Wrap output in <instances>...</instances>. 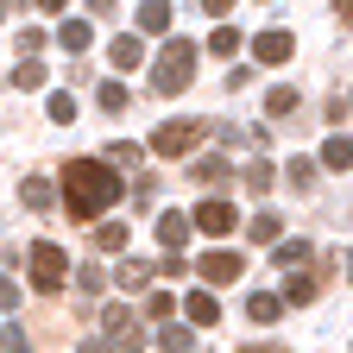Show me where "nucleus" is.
<instances>
[{
  "mask_svg": "<svg viewBox=\"0 0 353 353\" xmlns=\"http://www.w3.org/2000/svg\"><path fill=\"white\" fill-rule=\"evenodd\" d=\"M120 176H114V164L108 158H76V164H63V208L76 214V221H95V214H108L114 202H120Z\"/></svg>",
  "mask_w": 353,
  "mask_h": 353,
  "instance_id": "obj_1",
  "label": "nucleus"
},
{
  "mask_svg": "<svg viewBox=\"0 0 353 353\" xmlns=\"http://www.w3.org/2000/svg\"><path fill=\"white\" fill-rule=\"evenodd\" d=\"M190 82H196V44H190V38H170L164 51H158L152 88H158V95H183Z\"/></svg>",
  "mask_w": 353,
  "mask_h": 353,
  "instance_id": "obj_2",
  "label": "nucleus"
},
{
  "mask_svg": "<svg viewBox=\"0 0 353 353\" xmlns=\"http://www.w3.org/2000/svg\"><path fill=\"white\" fill-rule=\"evenodd\" d=\"M208 132H214L208 120H164V126L152 132V152H158V158H183V152H196V145L208 139Z\"/></svg>",
  "mask_w": 353,
  "mask_h": 353,
  "instance_id": "obj_3",
  "label": "nucleus"
},
{
  "mask_svg": "<svg viewBox=\"0 0 353 353\" xmlns=\"http://www.w3.org/2000/svg\"><path fill=\"white\" fill-rule=\"evenodd\" d=\"M63 278H70V259H63V246L38 240V246H32V284H38L44 296H57V290H63Z\"/></svg>",
  "mask_w": 353,
  "mask_h": 353,
  "instance_id": "obj_4",
  "label": "nucleus"
},
{
  "mask_svg": "<svg viewBox=\"0 0 353 353\" xmlns=\"http://www.w3.org/2000/svg\"><path fill=\"white\" fill-rule=\"evenodd\" d=\"M101 328H108V347H120V353H139L145 347V328H139V316H132L126 303H108L101 309Z\"/></svg>",
  "mask_w": 353,
  "mask_h": 353,
  "instance_id": "obj_5",
  "label": "nucleus"
},
{
  "mask_svg": "<svg viewBox=\"0 0 353 353\" xmlns=\"http://www.w3.org/2000/svg\"><path fill=\"white\" fill-rule=\"evenodd\" d=\"M190 228H196V234H208V240H228V234L240 228V214H234V202H228V196H208V202H196Z\"/></svg>",
  "mask_w": 353,
  "mask_h": 353,
  "instance_id": "obj_6",
  "label": "nucleus"
},
{
  "mask_svg": "<svg viewBox=\"0 0 353 353\" xmlns=\"http://www.w3.org/2000/svg\"><path fill=\"white\" fill-rule=\"evenodd\" d=\"M196 272H202L208 284H234V278L246 272V259H240V252H228V246H214V252H202V265H196Z\"/></svg>",
  "mask_w": 353,
  "mask_h": 353,
  "instance_id": "obj_7",
  "label": "nucleus"
},
{
  "mask_svg": "<svg viewBox=\"0 0 353 353\" xmlns=\"http://www.w3.org/2000/svg\"><path fill=\"white\" fill-rule=\"evenodd\" d=\"M290 51H296V38H290L284 26H272V32H259V38H252V57H259V63H284Z\"/></svg>",
  "mask_w": 353,
  "mask_h": 353,
  "instance_id": "obj_8",
  "label": "nucleus"
},
{
  "mask_svg": "<svg viewBox=\"0 0 353 353\" xmlns=\"http://www.w3.org/2000/svg\"><path fill=\"white\" fill-rule=\"evenodd\" d=\"M190 234H196V228H190V214H176V208H164V214H158V240H164V252H183V246H190Z\"/></svg>",
  "mask_w": 353,
  "mask_h": 353,
  "instance_id": "obj_9",
  "label": "nucleus"
},
{
  "mask_svg": "<svg viewBox=\"0 0 353 353\" xmlns=\"http://www.w3.org/2000/svg\"><path fill=\"white\" fill-rule=\"evenodd\" d=\"M183 316H190L196 328H214V322H221V303H214L208 290H190V296H183Z\"/></svg>",
  "mask_w": 353,
  "mask_h": 353,
  "instance_id": "obj_10",
  "label": "nucleus"
},
{
  "mask_svg": "<svg viewBox=\"0 0 353 353\" xmlns=\"http://www.w3.org/2000/svg\"><path fill=\"white\" fill-rule=\"evenodd\" d=\"M272 259L284 265V272H303V265H309V259H316V246H309V240L296 234V240H278V246H272Z\"/></svg>",
  "mask_w": 353,
  "mask_h": 353,
  "instance_id": "obj_11",
  "label": "nucleus"
},
{
  "mask_svg": "<svg viewBox=\"0 0 353 353\" xmlns=\"http://www.w3.org/2000/svg\"><path fill=\"white\" fill-rule=\"evenodd\" d=\"M108 63H114V70H139V63H145V44H139V38H126V32H120V38L108 44Z\"/></svg>",
  "mask_w": 353,
  "mask_h": 353,
  "instance_id": "obj_12",
  "label": "nucleus"
},
{
  "mask_svg": "<svg viewBox=\"0 0 353 353\" xmlns=\"http://www.w3.org/2000/svg\"><path fill=\"white\" fill-rule=\"evenodd\" d=\"M246 316H252V322H278V316H284V296H278V290H252V296H246Z\"/></svg>",
  "mask_w": 353,
  "mask_h": 353,
  "instance_id": "obj_13",
  "label": "nucleus"
},
{
  "mask_svg": "<svg viewBox=\"0 0 353 353\" xmlns=\"http://www.w3.org/2000/svg\"><path fill=\"white\" fill-rule=\"evenodd\" d=\"M57 44H63V51H70V57H82V51H88V44H95V32H88L82 19H70V26H57Z\"/></svg>",
  "mask_w": 353,
  "mask_h": 353,
  "instance_id": "obj_14",
  "label": "nucleus"
},
{
  "mask_svg": "<svg viewBox=\"0 0 353 353\" xmlns=\"http://www.w3.org/2000/svg\"><path fill=\"white\" fill-rule=\"evenodd\" d=\"M316 296H322V278H316V272H296V278L284 284V303H316Z\"/></svg>",
  "mask_w": 353,
  "mask_h": 353,
  "instance_id": "obj_15",
  "label": "nucleus"
},
{
  "mask_svg": "<svg viewBox=\"0 0 353 353\" xmlns=\"http://www.w3.org/2000/svg\"><path fill=\"white\" fill-rule=\"evenodd\" d=\"M139 32H152V38L170 32V7H164V0H145V7H139Z\"/></svg>",
  "mask_w": 353,
  "mask_h": 353,
  "instance_id": "obj_16",
  "label": "nucleus"
},
{
  "mask_svg": "<svg viewBox=\"0 0 353 353\" xmlns=\"http://www.w3.org/2000/svg\"><path fill=\"white\" fill-rule=\"evenodd\" d=\"M114 284H120V290H145V284H152V265H139V259H120Z\"/></svg>",
  "mask_w": 353,
  "mask_h": 353,
  "instance_id": "obj_17",
  "label": "nucleus"
},
{
  "mask_svg": "<svg viewBox=\"0 0 353 353\" xmlns=\"http://www.w3.org/2000/svg\"><path fill=\"white\" fill-rule=\"evenodd\" d=\"M19 202H26V208H51V202H57V190L44 183V176H26V183H19Z\"/></svg>",
  "mask_w": 353,
  "mask_h": 353,
  "instance_id": "obj_18",
  "label": "nucleus"
},
{
  "mask_svg": "<svg viewBox=\"0 0 353 353\" xmlns=\"http://www.w3.org/2000/svg\"><path fill=\"white\" fill-rule=\"evenodd\" d=\"M278 228H284V221H278L272 208H265V214H252V221H246V234H252L259 246H278Z\"/></svg>",
  "mask_w": 353,
  "mask_h": 353,
  "instance_id": "obj_19",
  "label": "nucleus"
},
{
  "mask_svg": "<svg viewBox=\"0 0 353 353\" xmlns=\"http://www.w3.org/2000/svg\"><path fill=\"white\" fill-rule=\"evenodd\" d=\"M322 164H328V170H353V139H341V132H334V139L322 145Z\"/></svg>",
  "mask_w": 353,
  "mask_h": 353,
  "instance_id": "obj_20",
  "label": "nucleus"
},
{
  "mask_svg": "<svg viewBox=\"0 0 353 353\" xmlns=\"http://www.w3.org/2000/svg\"><path fill=\"white\" fill-rule=\"evenodd\" d=\"M284 176H290V190H303V196H309V190H316V158H290V164H284Z\"/></svg>",
  "mask_w": 353,
  "mask_h": 353,
  "instance_id": "obj_21",
  "label": "nucleus"
},
{
  "mask_svg": "<svg viewBox=\"0 0 353 353\" xmlns=\"http://www.w3.org/2000/svg\"><path fill=\"white\" fill-rule=\"evenodd\" d=\"M208 51H214V57H234V51H240V26H214V32H208Z\"/></svg>",
  "mask_w": 353,
  "mask_h": 353,
  "instance_id": "obj_22",
  "label": "nucleus"
},
{
  "mask_svg": "<svg viewBox=\"0 0 353 353\" xmlns=\"http://www.w3.org/2000/svg\"><path fill=\"white\" fill-rule=\"evenodd\" d=\"M190 176H196L202 190H214L221 176H228V164H221V158H196V164H190Z\"/></svg>",
  "mask_w": 353,
  "mask_h": 353,
  "instance_id": "obj_23",
  "label": "nucleus"
},
{
  "mask_svg": "<svg viewBox=\"0 0 353 353\" xmlns=\"http://www.w3.org/2000/svg\"><path fill=\"white\" fill-rule=\"evenodd\" d=\"M139 158H145V152L132 145V139H114V145H108V164H114V170H132Z\"/></svg>",
  "mask_w": 353,
  "mask_h": 353,
  "instance_id": "obj_24",
  "label": "nucleus"
},
{
  "mask_svg": "<svg viewBox=\"0 0 353 353\" xmlns=\"http://www.w3.org/2000/svg\"><path fill=\"white\" fill-rule=\"evenodd\" d=\"M95 246H101V252H126V221H108V228H95Z\"/></svg>",
  "mask_w": 353,
  "mask_h": 353,
  "instance_id": "obj_25",
  "label": "nucleus"
},
{
  "mask_svg": "<svg viewBox=\"0 0 353 353\" xmlns=\"http://www.w3.org/2000/svg\"><path fill=\"white\" fill-rule=\"evenodd\" d=\"M272 183H278L272 164H246V190H252V196H272Z\"/></svg>",
  "mask_w": 353,
  "mask_h": 353,
  "instance_id": "obj_26",
  "label": "nucleus"
},
{
  "mask_svg": "<svg viewBox=\"0 0 353 353\" xmlns=\"http://www.w3.org/2000/svg\"><path fill=\"white\" fill-rule=\"evenodd\" d=\"M44 76H51V70H44L38 57H19V70H13V82H19V88H44Z\"/></svg>",
  "mask_w": 353,
  "mask_h": 353,
  "instance_id": "obj_27",
  "label": "nucleus"
},
{
  "mask_svg": "<svg viewBox=\"0 0 353 353\" xmlns=\"http://www.w3.org/2000/svg\"><path fill=\"white\" fill-rule=\"evenodd\" d=\"M145 316H152V322H170V316H176V296H170V290H152V296H145Z\"/></svg>",
  "mask_w": 353,
  "mask_h": 353,
  "instance_id": "obj_28",
  "label": "nucleus"
},
{
  "mask_svg": "<svg viewBox=\"0 0 353 353\" xmlns=\"http://www.w3.org/2000/svg\"><path fill=\"white\" fill-rule=\"evenodd\" d=\"M158 347H164V353H190L196 334H190V328H158Z\"/></svg>",
  "mask_w": 353,
  "mask_h": 353,
  "instance_id": "obj_29",
  "label": "nucleus"
},
{
  "mask_svg": "<svg viewBox=\"0 0 353 353\" xmlns=\"http://www.w3.org/2000/svg\"><path fill=\"white\" fill-rule=\"evenodd\" d=\"M126 101H132L126 82H101V108H108V114H126Z\"/></svg>",
  "mask_w": 353,
  "mask_h": 353,
  "instance_id": "obj_30",
  "label": "nucleus"
},
{
  "mask_svg": "<svg viewBox=\"0 0 353 353\" xmlns=\"http://www.w3.org/2000/svg\"><path fill=\"white\" fill-rule=\"evenodd\" d=\"M101 284H108V272H101V265H82V272H76V290H82V296H95Z\"/></svg>",
  "mask_w": 353,
  "mask_h": 353,
  "instance_id": "obj_31",
  "label": "nucleus"
},
{
  "mask_svg": "<svg viewBox=\"0 0 353 353\" xmlns=\"http://www.w3.org/2000/svg\"><path fill=\"white\" fill-rule=\"evenodd\" d=\"M296 108V88H272V95H265V114H290Z\"/></svg>",
  "mask_w": 353,
  "mask_h": 353,
  "instance_id": "obj_32",
  "label": "nucleus"
},
{
  "mask_svg": "<svg viewBox=\"0 0 353 353\" xmlns=\"http://www.w3.org/2000/svg\"><path fill=\"white\" fill-rule=\"evenodd\" d=\"M51 120L70 126V120H76V95H51Z\"/></svg>",
  "mask_w": 353,
  "mask_h": 353,
  "instance_id": "obj_33",
  "label": "nucleus"
},
{
  "mask_svg": "<svg viewBox=\"0 0 353 353\" xmlns=\"http://www.w3.org/2000/svg\"><path fill=\"white\" fill-rule=\"evenodd\" d=\"M38 51H44V32L26 26V32H19V57H38Z\"/></svg>",
  "mask_w": 353,
  "mask_h": 353,
  "instance_id": "obj_34",
  "label": "nucleus"
},
{
  "mask_svg": "<svg viewBox=\"0 0 353 353\" xmlns=\"http://www.w3.org/2000/svg\"><path fill=\"white\" fill-rule=\"evenodd\" d=\"M13 303H19V284H13L7 272H0V309H13Z\"/></svg>",
  "mask_w": 353,
  "mask_h": 353,
  "instance_id": "obj_35",
  "label": "nucleus"
},
{
  "mask_svg": "<svg viewBox=\"0 0 353 353\" xmlns=\"http://www.w3.org/2000/svg\"><path fill=\"white\" fill-rule=\"evenodd\" d=\"M7 353H32V341H26V328H7Z\"/></svg>",
  "mask_w": 353,
  "mask_h": 353,
  "instance_id": "obj_36",
  "label": "nucleus"
},
{
  "mask_svg": "<svg viewBox=\"0 0 353 353\" xmlns=\"http://www.w3.org/2000/svg\"><path fill=\"white\" fill-rule=\"evenodd\" d=\"M202 13H208V19H228V13H234V0H202Z\"/></svg>",
  "mask_w": 353,
  "mask_h": 353,
  "instance_id": "obj_37",
  "label": "nucleus"
},
{
  "mask_svg": "<svg viewBox=\"0 0 353 353\" xmlns=\"http://www.w3.org/2000/svg\"><path fill=\"white\" fill-rule=\"evenodd\" d=\"M240 353H290V347H272V341H252V347H240Z\"/></svg>",
  "mask_w": 353,
  "mask_h": 353,
  "instance_id": "obj_38",
  "label": "nucleus"
},
{
  "mask_svg": "<svg viewBox=\"0 0 353 353\" xmlns=\"http://www.w3.org/2000/svg\"><path fill=\"white\" fill-rule=\"evenodd\" d=\"M334 13H341V26H353V0H334Z\"/></svg>",
  "mask_w": 353,
  "mask_h": 353,
  "instance_id": "obj_39",
  "label": "nucleus"
},
{
  "mask_svg": "<svg viewBox=\"0 0 353 353\" xmlns=\"http://www.w3.org/2000/svg\"><path fill=\"white\" fill-rule=\"evenodd\" d=\"M76 353H108V341H82V347H76Z\"/></svg>",
  "mask_w": 353,
  "mask_h": 353,
  "instance_id": "obj_40",
  "label": "nucleus"
},
{
  "mask_svg": "<svg viewBox=\"0 0 353 353\" xmlns=\"http://www.w3.org/2000/svg\"><path fill=\"white\" fill-rule=\"evenodd\" d=\"M38 7H44V13H63V0H38Z\"/></svg>",
  "mask_w": 353,
  "mask_h": 353,
  "instance_id": "obj_41",
  "label": "nucleus"
},
{
  "mask_svg": "<svg viewBox=\"0 0 353 353\" xmlns=\"http://www.w3.org/2000/svg\"><path fill=\"white\" fill-rule=\"evenodd\" d=\"M347 278H353V252H347Z\"/></svg>",
  "mask_w": 353,
  "mask_h": 353,
  "instance_id": "obj_42",
  "label": "nucleus"
},
{
  "mask_svg": "<svg viewBox=\"0 0 353 353\" xmlns=\"http://www.w3.org/2000/svg\"><path fill=\"white\" fill-rule=\"evenodd\" d=\"M0 13H7V7H0Z\"/></svg>",
  "mask_w": 353,
  "mask_h": 353,
  "instance_id": "obj_43",
  "label": "nucleus"
}]
</instances>
